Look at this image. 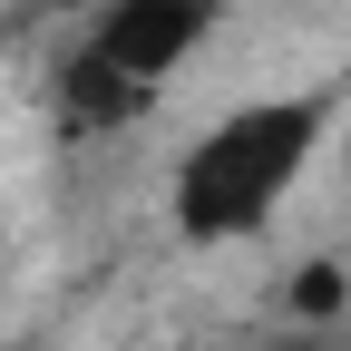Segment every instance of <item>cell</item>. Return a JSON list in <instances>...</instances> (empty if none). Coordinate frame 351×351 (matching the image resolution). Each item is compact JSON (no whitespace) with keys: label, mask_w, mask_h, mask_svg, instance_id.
I'll return each instance as SVG.
<instances>
[{"label":"cell","mask_w":351,"mask_h":351,"mask_svg":"<svg viewBox=\"0 0 351 351\" xmlns=\"http://www.w3.org/2000/svg\"><path fill=\"white\" fill-rule=\"evenodd\" d=\"M332 137V88H293V98H244L176 156L166 215L186 244H244L293 205L313 147Z\"/></svg>","instance_id":"cell-1"},{"label":"cell","mask_w":351,"mask_h":351,"mask_svg":"<svg viewBox=\"0 0 351 351\" xmlns=\"http://www.w3.org/2000/svg\"><path fill=\"white\" fill-rule=\"evenodd\" d=\"M205 29H215V0H108L78 49H98L108 69H127L137 88H166L176 69L205 49Z\"/></svg>","instance_id":"cell-2"},{"label":"cell","mask_w":351,"mask_h":351,"mask_svg":"<svg viewBox=\"0 0 351 351\" xmlns=\"http://www.w3.org/2000/svg\"><path fill=\"white\" fill-rule=\"evenodd\" d=\"M59 98H69L78 127H127V117H147V108H156V88H137L127 69H108L98 49H78V59L59 69Z\"/></svg>","instance_id":"cell-3"}]
</instances>
